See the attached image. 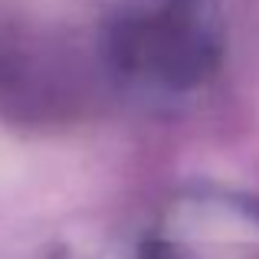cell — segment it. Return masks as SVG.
<instances>
[{
	"label": "cell",
	"mask_w": 259,
	"mask_h": 259,
	"mask_svg": "<svg viewBox=\"0 0 259 259\" xmlns=\"http://www.w3.org/2000/svg\"><path fill=\"white\" fill-rule=\"evenodd\" d=\"M112 66L132 82L194 89L217 66V33L200 0H161L132 10L108 33Z\"/></svg>",
	"instance_id": "1"
}]
</instances>
